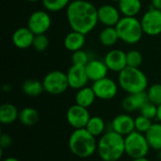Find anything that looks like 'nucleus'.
<instances>
[{
  "label": "nucleus",
  "mask_w": 161,
  "mask_h": 161,
  "mask_svg": "<svg viewBox=\"0 0 161 161\" xmlns=\"http://www.w3.org/2000/svg\"><path fill=\"white\" fill-rule=\"evenodd\" d=\"M67 21L72 30L85 35L98 24V8L87 0H73L66 8Z\"/></svg>",
  "instance_id": "1"
},
{
  "label": "nucleus",
  "mask_w": 161,
  "mask_h": 161,
  "mask_svg": "<svg viewBox=\"0 0 161 161\" xmlns=\"http://www.w3.org/2000/svg\"><path fill=\"white\" fill-rule=\"evenodd\" d=\"M97 153L103 161H118L125 154V137L113 130L106 131L97 143Z\"/></svg>",
  "instance_id": "2"
},
{
  "label": "nucleus",
  "mask_w": 161,
  "mask_h": 161,
  "mask_svg": "<svg viewBox=\"0 0 161 161\" xmlns=\"http://www.w3.org/2000/svg\"><path fill=\"white\" fill-rule=\"evenodd\" d=\"M98 141L86 128L75 129L68 140V147L79 158H88L97 152Z\"/></svg>",
  "instance_id": "3"
},
{
  "label": "nucleus",
  "mask_w": 161,
  "mask_h": 161,
  "mask_svg": "<svg viewBox=\"0 0 161 161\" xmlns=\"http://www.w3.org/2000/svg\"><path fill=\"white\" fill-rule=\"evenodd\" d=\"M118 84L119 87L128 94L146 92L148 88V78L140 68L127 66L119 73Z\"/></svg>",
  "instance_id": "4"
},
{
  "label": "nucleus",
  "mask_w": 161,
  "mask_h": 161,
  "mask_svg": "<svg viewBox=\"0 0 161 161\" xmlns=\"http://www.w3.org/2000/svg\"><path fill=\"white\" fill-rule=\"evenodd\" d=\"M115 27L120 40L127 44L138 43L144 34L141 20L136 17L123 16Z\"/></svg>",
  "instance_id": "5"
},
{
  "label": "nucleus",
  "mask_w": 161,
  "mask_h": 161,
  "mask_svg": "<svg viewBox=\"0 0 161 161\" xmlns=\"http://www.w3.org/2000/svg\"><path fill=\"white\" fill-rule=\"evenodd\" d=\"M125 154L132 159L147 157L151 147L145 137V134L133 131L125 137Z\"/></svg>",
  "instance_id": "6"
},
{
  "label": "nucleus",
  "mask_w": 161,
  "mask_h": 161,
  "mask_svg": "<svg viewBox=\"0 0 161 161\" xmlns=\"http://www.w3.org/2000/svg\"><path fill=\"white\" fill-rule=\"evenodd\" d=\"M44 92L52 95H58L67 91L69 87V82L67 78V74L55 70L49 72L42 80Z\"/></svg>",
  "instance_id": "7"
},
{
  "label": "nucleus",
  "mask_w": 161,
  "mask_h": 161,
  "mask_svg": "<svg viewBox=\"0 0 161 161\" xmlns=\"http://www.w3.org/2000/svg\"><path fill=\"white\" fill-rule=\"evenodd\" d=\"M144 34L158 36L161 34V10L150 7L141 19Z\"/></svg>",
  "instance_id": "8"
},
{
  "label": "nucleus",
  "mask_w": 161,
  "mask_h": 161,
  "mask_svg": "<svg viewBox=\"0 0 161 161\" xmlns=\"http://www.w3.org/2000/svg\"><path fill=\"white\" fill-rule=\"evenodd\" d=\"M52 25V19L47 10H36L32 12L27 20V27L35 34H45Z\"/></svg>",
  "instance_id": "9"
},
{
  "label": "nucleus",
  "mask_w": 161,
  "mask_h": 161,
  "mask_svg": "<svg viewBox=\"0 0 161 161\" xmlns=\"http://www.w3.org/2000/svg\"><path fill=\"white\" fill-rule=\"evenodd\" d=\"M91 117L88 108L77 104L71 106L66 113L67 122L74 129L85 128Z\"/></svg>",
  "instance_id": "10"
},
{
  "label": "nucleus",
  "mask_w": 161,
  "mask_h": 161,
  "mask_svg": "<svg viewBox=\"0 0 161 161\" xmlns=\"http://www.w3.org/2000/svg\"><path fill=\"white\" fill-rule=\"evenodd\" d=\"M92 88L98 99L111 100L118 93L119 84H117L113 79L107 76L93 82Z\"/></svg>",
  "instance_id": "11"
},
{
  "label": "nucleus",
  "mask_w": 161,
  "mask_h": 161,
  "mask_svg": "<svg viewBox=\"0 0 161 161\" xmlns=\"http://www.w3.org/2000/svg\"><path fill=\"white\" fill-rule=\"evenodd\" d=\"M121 18L119 8L111 4H105L98 8V21L105 26H116Z\"/></svg>",
  "instance_id": "12"
},
{
  "label": "nucleus",
  "mask_w": 161,
  "mask_h": 161,
  "mask_svg": "<svg viewBox=\"0 0 161 161\" xmlns=\"http://www.w3.org/2000/svg\"><path fill=\"white\" fill-rule=\"evenodd\" d=\"M67 74V78L69 82V87L74 90H79L83 87L87 86L89 81V77L86 73L85 66L79 65H72Z\"/></svg>",
  "instance_id": "13"
},
{
  "label": "nucleus",
  "mask_w": 161,
  "mask_h": 161,
  "mask_svg": "<svg viewBox=\"0 0 161 161\" xmlns=\"http://www.w3.org/2000/svg\"><path fill=\"white\" fill-rule=\"evenodd\" d=\"M111 130L125 137L135 131V119L127 113L115 116L110 124Z\"/></svg>",
  "instance_id": "14"
},
{
  "label": "nucleus",
  "mask_w": 161,
  "mask_h": 161,
  "mask_svg": "<svg viewBox=\"0 0 161 161\" xmlns=\"http://www.w3.org/2000/svg\"><path fill=\"white\" fill-rule=\"evenodd\" d=\"M104 61L109 71L120 73L127 67L126 53L120 49H112L107 53Z\"/></svg>",
  "instance_id": "15"
},
{
  "label": "nucleus",
  "mask_w": 161,
  "mask_h": 161,
  "mask_svg": "<svg viewBox=\"0 0 161 161\" xmlns=\"http://www.w3.org/2000/svg\"><path fill=\"white\" fill-rule=\"evenodd\" d=\"M35 34L26 26L16 29L11 37L12 43L19 49H27L33 44Z\"/></svg>",
  "instance_id": "16"
},
{
  "label": "nucleus",
  "mask_w": 161,
  "mask_h": 161,
  "mask_svg": "<svg viewBox=\"0 0 161 161\" xmlns=\"http://www.w3.org/2000/svg\"><path fill=\"white\" fill-rule=\"evenodd\" d=\"M85 69L89 80L92 82L107 77L108 73L109 71L105 61L99 59H91L85 66Z\"/></svg>",
  "instance_id": "17"
},
{
  "label": "nucleus",
  "mask_w": 161,
  "mask_h": 161,
  "mask_svg": "<svg viewBox=\"0 0 161 161\" xmlns=\"http://www.w3.org/2000/svg\"><path fill=\"white\" fill-rule=\"evenodd\" d=\"M148 101L146 92L130 93L124 98L122 107L126 112H134L136 110H140Z\"/></svg>",
  "instance_id": "18"
},
{
  "label": "nucleus",
  "mask_w": 161,
  "mask_h": 161,
  "mask_svg": "<svg viewBox=\"0 0 161 161\" xmlns=\"http://www.w3.org/2000/svg\"><path fill=\"white\" fill-rule=\"evenodd\" d=\"M85 36L86 35L83 33L72 30L65 36V38L63 40V45L68 51H70L72 53L81 50L86 42Z\"/></svg>",
  "instance_id": "19"
},
{
  "label": "nucleus",
  "mask_w": 161,
  "mask_h": 161,
  "mask_svg": "<svg viewBox=\"0 0 161 161\" xmlns=\"http://www.w3.org/2000/svg\"><path fill=\"white\" fill-rule=\"evenodd\" d=\"M141 0H120L118 2V8L123 16L136 17L142 10Z\"/></svg>",
  "instance_id": "20"
},
{
  "label": "nucleus",
  "mask_w": 161,
  "mask_h": 161,
  "mask_svg": "<svg viewBox=\"0 0 161 161\" xmlns=\"http://www.w3.org/2000/svg\"><path fill=\"white\" fill-rule=\"evenodd\" d=\"M96 98L97 97L92 88L86 86L77 90V92L75 94V104L89 108L91 106L93 105Z\"/></svg>",
  "instance_id": "21"
},
{
  "label": "nucleus",
  "mask_w": 161,
  "mask_h": 161,
  "mask_svg": "<svg viewBox=\"0 0 161 161\" xmlns=\"http://www.w3.org/2000/svg\"><path fill=\"white\" fill-rule=\"evenodd\" d=\"M19 118L18 108L10 103H5L0 107V122L3 125H10Z\"/></svg>",
  "instance_id": "22"
},
{
  "label": "nucleus",
  "mask_w": 161,
  "mask_h": 161,
  "mask_svg": "<svg viewBox=\"0 0 161 161\" xmlns=\"http://www.w3.org/2000/svg\"><path fill=\"white\" fill-rule=\"evenodd\" d=\"M145 137L151 149L161 151V123H154L145 133Z\"/></svg>",
  "instance_id": "23"
},
{
  "label": "nucleus",
  "mask_w": 161,
  "mask_h": 161,
  "mask_svg": "<svg viewBox=\"0 0 161 161\" xmlns=\"http://www.w3.org/2000/svg\"><path fill=\"white\" fill-rule=\"evenodd\" d=\"M120 40L115 26H105L99 34V42L105 47H111Z\"/></svg>",
  "instance_id": "24"
},
{
  "label": "nucleus",
  "mask_w": 161,
  "mask_h": 161,
  "mask_svg": "<svg viewBox=\"0 0 161 161\" xmlns=\"http://www.w3.org/2000/svg\"><path fill=\"white\" fill-rule=\"evenodd\" d=\"M40 119V115L37 109L31 107L24 108L19 111V118L18 120L20 123L25 126H33L35 125Z\"/></svg>",
  "instance_id": "25"
},
{
  "label": "nucleus",
  "mask_w": 161,
  "mask_h": 161,
  "mask_svg": "<svg viewBox=\"0 0 161 161\" xmlns=\"http://www.w3.org/2000/svg\"><path fill=\"white\" fill-rule=\"evenodd\" d=\"M23 92L30 97H37L41 95L44 92L42 81H39L36 79H27L22 85Z\"/></svg>",
  "instance_id": "26"
},
{
  "label": "nucleus",
  "mask_w": 161,
  "mask_h": 161,
  "mask_svg": "<svg viewBox=\"0 0 161 161\" xmlns=\"http://www.w3.org/2000/svg\"><path fill=\"white\" fill-rule=\"evenodd\" d=\"M85 128L95 138L101 137L106 133V123L99 116H92Z\"/></svg>",
  "instance_id": "27"
},
{
  "label": "nucleus",
  "mask_w": 161,
  "mask_h": 161,
  "mask_svg": "<svg viewBox=\"0 0 161 161\" xmlns=\"http://www.w3.org/2000/svg\"><path fill=\"white\" fill-rule=\"evenodd\" d=\"M44 8L47 11L58 12L64 8H67L71 0H42Z\"/></svg>",
  "instance_id": "28"
},
{
  "label": "nucleus",
  "mask_w": 161,
  "mask_h": 161,
  "mask_svg": "<svg viewBox=\"0 0 161 161\" xmlns=\"http://www.w3.org/2000/svg\"><path fill=\"white\" fill-rule=\"evenodd\" d=\"M143 62L142 54L136 49H132L126 52V63L128 67L140 68Z\"/></svg>",
  "instance_id": "29"
},
{
  "label": "nucleus",
  "mask_w": 161,
  "mask_h": 161,
  "mask_svg": "<svg viewBox=\"0 0 161 161\" xmlns=\"http://www.w3.org/2000/svg\"><path fill=\"white\" fill-rule=\"evenodd\" d=\"M146 93L149 102L155 104L156 106L161 105V84L156 83L151 85L147 89Z\"/></svg>",
  "instance_id": "30"
},
{
  "label": "nucleus",
  "mask_w": 161,
  "mask_h": 161,
  "mask_svg": "<svg viewBox=\"0 0 161 161\" xmlns=\"http://www.w3.org/2000/svg\"><path fill=\"white\" fill-rule=\"evenodd\" d=\"M153 124V120L140 114L138 117L135 118V130L145 134L150 129Z\"/></svg>",
  "instance_id": "31"
},
{
  "label": "nucleus",
  "mask_w": 161,
  "mask_h": 161,
  "mask_svg": "<svg viewBox=\"0 0 161 161\" xmlns=\"http://www.w3.org/2000/svg\"><path fill=\"white\" fill-rule=\"evenodd\" d=\"M49 46V39L45 34H40L35 35L32 47L38 51V52H43L45 51Z\"/></svg>",
  "instance_id": "32"
},
{
  "label": "nucleus",
  "mask_w": 161,
  "mask_h": 161,
  "mask_svg": "<svg viewBox=\"0 0 161 161\" xmlns=\"http://www.w3.org/2000/svg\"><path fill=\"white\" fill-rule=\"evenodd\" d=\"M90 57L88 53L84 50H78L72 54V63L74 65L79 66H86L87 63L90 61Z\"/></svg>",
  "instance_id": "33"
},
{
  "label": "nucleus",
  "mask_w": 161,
  "mask_h": 161,
  "mask_svg": "<svg viewBox=\"0 0 161 161\" xmlns=\"http://www.w3.org/2000/svg\"><path fill=\"white\" fill-rule=\"evenodd\" d=\"M140 114L147 117L151 120L157 119V115H158V106H156L155 104L151 103V102H147L140 110Z\"/></svg>",
  "instance_id": "34"
},
{
  "label": "nucleus",
  "mask_w": 161,
  "mask_h": 161,
  "mask_svg": "<svg viewBox=\"0 0 161 161\" xmlns=\"http://www.w3.org/2000/svg\"><path fill=\"white\" fill-rule=\"evenodd\" d=\"M12 144V138L8 134H1L0 136V148L3 151L4 149L9 148Z\"/></svg>",
  "instance_id": "35"
},
{
  "label": "nucleus",
  "mask_w": 161,
  "mask_h": 161,
  "mask_svg": "<svg viewBox=\"0 0 161 161\" xmlns=\"http://www.w3.org/2000/svg\"><path fill=\"white\" fill-rule=\"evenodd\" d=\"M152 1V7L161 10V0H151Z\"/></svg>",
  "instance_id": "36"
},
{
  "label": "nucleus",
  "mask_w": 161,
  "mask_h": 161,
  "mask_svg": "<svg viewBox=\"0 0 161 161\" xmlns=\"http://www.w3.org/2000/svg\"><path fill=\"white\" fill-rule=\"evenodd\" d=\"M157 120L161 123V105L158 106V115H157Z\"/></svg>",
  "instance_id": "37"
},
{
  "label": "nucleus",
  "mask_w": 161,
  "mask_h": 161,
  "mask_svg": "<svg viewBox=\"0 0 161 161\" xmlns=\"http://www.w3.org/2000/svg\"><path fill=\"white\" fill-rule=\"evenodd\" d=\"M3 161H20L18 158H13V157H9V158H7L5 159H3Z\"/></svg>",
  "instance_id": "38"
},
{
  "label": "nucleus",
  "mask_w": 161,
  "mask_h": 161,
  "mask_svg": "<svg viewBox=\"0 0 161 161\" xmlns=\"http://www.w3.org/2000/svg\"><path fill=\"white\" fill-rule=\"evenodd\" d=\"M132 161H150L146 157L145 158H135V159H132Z\"/></svg>",
  "instance_id": "39"
},
{
  "label": "nucleus",
  "mask_w": 161,
  "mask_h": 161,
  "mask_svg": "<svg viewBox=\"0 0 161 161\" xmlns=\"http://www.w3.org/2000/svg\"><path fill=\"white\" fill-rule=\"evenodd\" d=\"M27 2H31V3H34V2H38V1H40V0H26ZM42 1V0H41Z\"/></svg>",
  "instance_id": "40"
},
{
  "label": "nucleus",
  "mask_w": 161,
  "mask_h": 161,
  "mask_svg": "<svg viewBox=\"0 0 161 161\" xmlns=\"http://www.w3.org/2000/svg\"><path fill=\"white\" fill-rule=\"evenodd\" d=\"M110 1H113V2H119L120 0H110Z\"/></svg>",
  "instance_id": "41"
},
{
  "label": "nucleus",
  "mask_w": 161,
  "mask_h": 161,
  "mask_svg": "<svg viewBox=\"0 0 161 161\" xmlns=\"http://www.w3.org/2000/svg\"><path fill=\"white\" fill-rule=\"evenodd\" d=\"M71 161H75V160H71Z\"/></svg>",
  "instance_id": "42"
}]
</instances>
